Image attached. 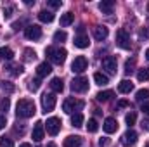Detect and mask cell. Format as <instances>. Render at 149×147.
I'll list each match as a JSON object with an SVG mask.
<instances>
[{
    "label": "cell",
    "mask_w": 149,
    "mask_h": 147,
    "mask_svg": "<svg viewBox=\"0 0 149 147\" xmlns=\"http://www.w3.org/2000/svg\"><path fill=\"white\" fill-rule=\"evenodd\" d=\"M24 35L28 40H40L42 38V28L38 26V24H30L28 28H26V31H24Z\"/></svg>",
    "instance_id": "8fae6325"
},
{
    "label": "cell",
    "mask_w": 149,
    "mask_h": 147,
    "mask_svg": "<svg viewBox=\"0 0 149 147\" xmlns=\"http://www.w3.org/2000/svg\"><path fill=\"white\" fill-rule=\"evenodd\" d=\"M113 97H114V92H113V90H104V92H99L95 99H97L99 102H109Z\"/></svg>",
    "instance_id": "ffe728a7"
},
{
    "label": "cell",
    "mask_w": 149,
    "mask_h": 147,
    "mask_svg": "<svg viewBox=\"0 0 149 147\" xmlns=\"http://www.w3.org/2000/svg\"><path fill=\"white\" fill-rule=\"evenodd\" d=\"M146 59H148V61H149V49H148V50H146Z\"/></svg>",
    "instance_id": "7dc6e473"
},
{
    "label": "cell",
    "mask_w": 149,
    "mask_h": 147,
    "mask_svg": "<svg viewBox=\"0 0 149 147\" xmlns=\"http://www.w3.org/2000/svg\"><path fill=\"white\" fill-rule=\"evenodd\" d=\"M142 128H146L149 132V118H144V119H142Z\"/></svg>",
    "instance_id": "f6af8a7d"
},
{
    "label": "cell",
    "mask_w": 149,
    "mask_h": 147,
    "mask_svg": "<svg viewBox=\"0 0 149 147\" xmlns=\"http://www.w3.org/2000/svg\"><path fill=\"white\" fill-rule=\"evenodd\" d=\"M5 125H7L5 116H0V130H3V128H5Z\"/></svg>",
    "instance_id": "7bdbcfd3"
},
{
    "label": "cell",
    "mask_w": 149,
    "mask_h": 147,
    "mask_svg": "<svg viewBox=\"0 0 149 147\" xmlns=\"http://www.w3.org/2000/svg\"><path fill=\"white\" fill-rule=\"evenodd\" d=\"M0 57H2V59H7V61H10V59L14 57V52H12V49H9V47H2V49H0Z\"/></svg>",
    "instance_id": "484cf974"
},
{
    "label": "cell",
    "mask_w": 149,
    "mask_h": 147,
    "mask_svg": "<svg viewBox=\"0 0 149 147\" xmlns=\"http://www.w3.org/2000/svg\"><path fill=\"white\" fill-rule=\"evenodd\" d=\"M116 43H118L120 49H125V50H128V49L132 47V43H130V35L127 33V30L120 28V30L116 31Z\"/></svg>",
    "instance_id": "277c9868"
},
{
    "label": "cell",
    "mask_w": 149,
    "mask_h": 147,
    "mask_svg": "<svg viewBox=\"0 0 149 147\" xmlns=\"http://www.w3.org/2000/svg\"><path fill=\"white\" fill-rule=\"evenodd\" d=\"M12 12H14V7H12V5L3 7V17H5V19H9V17L12 16Z\"/></svg>",
    "instance_id": "74e56055"
},
{
    "label": "cell",
    "mask_w": 149,
    "mask_h": 147,
    "mask_svg": "<svg viewBox=\"0 0 149 147\" xmlns=\"http://www.w3.org/2000/svg\"><path fill=\"white\" fill-rule=\"evenodd\" d=\"M61 5H63L61 0H49V7H52V9H59Z\"/></svg>",
    "instance_id": "ab89813d"
},
{
    "label": "cell",
    "mask_w": 149,
    "mask_h": 147,
    "mask_svg": "<svg viewBox=\"0 0 149 147\" xmlns=\"http://www.w3.org/2000/svg\"><path fill=\"white\" fill-rule=\"evenodd\" d=\"M0 147H14L12 139H9V137H0Z\"/></svg>",
    "instance_id": "836d02e7"
},
{
    "label": "cell",
    "mask_w": 149,
    "mask_h": 147,
    "mask_svg": "<svg viewBox=\"0 0 149 147\" xmlns=\"http://www.w3.org/2000/svg\"><path fill=\"white\" fill-rule=\"evenodd\" d=\"M43 139V123L42 121H37L35 126H33V140L35 142H40Z\"/></svg>",
    "instance_id": "e0dca14e"
},
{
    "label": "cell",
    "mask_w": 149,
    "mask_h": 147,
    "mask_svg": "<svg viewBox=\"0 0 149 147\" xmlns=\"http://www.w3.org/2000/svg\"><path fill=\"white\" fill-rule=\"evenodd\" d=\"M66 38H68V33L63 31V30H57V31L54 33V42H57V43H59V42H61V43L66 42Z\"/></svg>",
    "instance_id": "f546056e"
},
{
    "label": "cell",
    "mask_w": 149,
    "mask_h": 147,
    "mask_svg": "<svg viewBox=\"0 0 149 147\" xmlns=\"http://www.w3.org/2000/svg\"><path fill=\"white\" fill-rule=\"evenodd\" d=\"M87 130L90 132V133H95L97 130H99V123L92 118V119H88V123H87Z\"/></svg>",
    "instance_id": "4dcf8cb0"
},
{
    "label": "cell",
    "mask_w": 149,
    "mask_h": 147,
    "mask_svg": "<svg viewBox=\"0 0 149 147\" xmlns=\"http://www.w3.org/2000/svg\"><path fill=\"white\" fill-rule=\"evenodd\" d=\"M52 73V66L49 64V62H40L37 68V74L38 78H43V76H47V74Z\"/></svg>",
    "instance_id": "2e32d148"
},
{
    "label": "cell",
    "mask_w": 149,
    "mask_h": 147,
    "mask_svg": "<svg viewBox=\"0 0 149 147\" xmlns=\"http://www.w3.org/2000/svg\"><path fill=\"white\" fill-rule=\"evenodd\" d=\"M102 128H104V132H106V133H114V132L118 130V123H116V119H114V118H106V119H104Z\"/></svg>",
    "instance_id": "9a60e30c"
},
{
    "label": "cell",
    "mask_w": 149,
    "mask_h": 147,
    "mask_svg": "<svg viewBox=\"0 0 149 147\" xmlns=\"http://www.w3.org/2000/svg\"><path fill=\"white\" fill-rule=\"evenodd\" d=\"M144 147H149V142H148V144H146V146H144Z\"/></svg>",
    "instance_id": "681fc988"
},
{
    "label": "cell",
    "mask_w": 149,
    "mask_h": 147,
    "mask_svg": "<svg viewBox=\"0 0 149 147\" xmlns=\"http://www.w3.org/2000/svg\"><path fill=\"white\" fill-rule=\"evenodd\" d=\"M99 9L102 14H113V9H114V2L113 0H102L99 3Z\"/></svg>",
    "instance_id": "ac0fdd59"
},
{
    "label": "cell",
    "mask_w": 149,
    "mask_h": 147,
    "mask_svg": "<svg viewBox=\"0 0 149 147\" xmlns=\"http://www.w3.org/2000/svg\"><path fill=\"white\" fill-rule=\"evenodd\" d=\"M94 81H95L97 85L102 87V85H108V83H109V78H108L106 74H102V73H95L94 74Z\"/></svg>",
    "instance_id": "d4e9b609"
},
{
    "label": "cell",
    "mask_w": 149,
    "mask_h": 147,
    "mask_svg": "<svg viewBox=\"0 0 149 147\" xmlns=\"http://www.w3.org/2000/svg\"><path fill=\"white\" fill-rule=\"evenodd\" d=\"M135 99H137L139 102H142V101H148V99H149V90H148V88H141V90L135 94Z\"/></svg>",
    "instance_id": "83f0119b"
},
{
    "label": "cell",
    "mask_w": 149,
    "mask_h": 147,
    "mask_svg": "<svg viewBox=\"0 0 149 147\" xmlns=\"http://www.w3.org/2000/svg\"><path fill=\"white\" fill-rule=\"evenodd\" d=\"M40 85H42L40 78H31V80L28 81V88H30L31 92H37L38 88H40Z\"/></svg>",
    "instance_id": "f1b7e54d"
},
{
    "label": "cell",
    "mask_w": 149,
    "mask_h": 147,
    "mask_svg": "<svg viewBox=\"0 0 149 147\" xmlns=\"http://www.w3.org/2000/svg\"><path fill=\"white\" fill-rule=\"evenodd\" d=\"M0 90H3L7 94H12L14 92V85L9 83V81H0Z\"/></svg>",
    "instance_id": "1f68e13d"
},
{
    "label": "cell",
    "mask_w": 149,
    "mask_h": 147,
    "mask_svg": "<svg viewBox=\"0 0 149 147\" xmlns=\"http://www.w3.org/2000/svg\"><path fill=\"white\" fill-rule=\"evenodd\" d=\"M135 119H137V114H135V112H128V114L125 116V121H127L128 126H132V125L135 123Z\"/></svg>",
    "instance_id": "e575fe53"
},
{
    "label": "cell",
    "mask_w": 149,
    "mask_h": 147,
    "mask_svg": "<svg viewBox=\"0 0 149 147\" xmlns=\"http://www.w3.org/2000/svg\"><path fill=\"white\" fill-rule=\"evenodd\" d=\"M19 147H31V144H28V142H24V144H21Z\"/></svg>",
    "instance_id": "bcb514c9"
},
{
    "label": "cell",
    "mask_w": 149,
    "mask_h": 147,
    "mask_svg": "<svg viewBox=\"0 0 149 147\" xmlns=\"http://www.w3.org/2000/svg\"><path fill=\"white\" fill-rule=\"evenodd\" d=\"M38 19H40L42 23H52V21H54V14H52L50 10H40V12H38Z\"/></svg>",
    "instance_id": "7402d4cb"
},
{
    "label": "cell",
    "mask_w": 149,
    "mask_h": 147,
    "mask_svg": "<svg viewBox=\"0 0 149 147\" xmlns=\"http://www.w3.org/2000/svg\"><path fill=\"white\" fill-rule=\"evenodd\" d=\"M118 90H120L121 94H130V92L134 90V83H132L130 80H123V81H120Z\"/></svg>",
    "instance_id": "d6986e66"
},
{
    "label": "cell",
    "mask_w": 149,
    "mask_h": 147,
    "mask_svg": "<svg viewBox=\"0 0 149 147\" xmlns=\"http://www.w3.org/2000/svg\"><path fill=\"white\" fill-rule=\"evenodd\" d=\"M47 147H56V144H49Z\"/></svg>",
    "instance_id": "c3c4849f"
},
{
    "label": "cell",
    "mask_w": 149,
    "mask_h": 147,
    "mask_svg": "<svg viewBox=\"0 0 149 147\" xmlns=\"http://www.w3.org/2000/svg\"><path fill=\"white\" fill-rule=\"evenodd\" d=\"M141 111H142L146 116H149V101H148V102H144V104L141 106Z\"/></svg>",
    "instance_id": "b9f144b4"
},
{
    "label": "cell",
    "mask_w": 149,
    "mask_h": 147,
    "mask_svg": "<svg viewBox=\"0 0 149 147\" xmlns=\"http://www.w3.org/2000/svg\"><path fill=\"white\" fill-rule=\"evenodd\" d=\"M71 125L76 126V128L83 125V114H81V112H74L73 116H71Z\"/></svg>",
    "instance_id": "4316f807"
},
{
    "label": "cell",
    "mask_w": 149,
    "mask_h": 147,
    "mask_svg": "<svg viewBox=\"0 0 149 147\" xmlns=\"http://www.w3.org/2000/svg\"><path fill=\"white\" fill-rule=\"evenodd\" d=\"M50 88H52L54 92H57V94L63 92V90H64V83H63V80H61V78H52V80H50Z\"/></svg>",
    "instance_id": "44dd1931"
},
{
    "label": "cell",
    "mask_w": 149,
    "mask_h": 147,
    "mask_svg": "<svg viewBox=\"0 0 149 147\" xmlns=\"http://www.w3.org/2000/svg\"><path fill=\"white\" fill-rule=\"evenodd\" d=\"M135 142H137V132L128 128L123 133V137H121V144H123V147H132V146H135Z\"/></svg>",
    "instance_id": "9c48e42d"
},
{
    "label": "cell",
    "mask_w": 149,
    "mask_h": 147,
    "mask_svg": "<svg viewBox=\"0 0 149 147\" xmlns=\"http://www.w3.org/2000/svg\"><path fill=\"white\" fill-rule=\"evenodd\" d=\"M42 107L43 112H49L56 107V95L54 94H43L42 95Z\"/></svg>",
    "instance_id": "ba28073f"
},
{
    "label": "cell",
    "mask_w": 149,
    "mask_h": 147,
    "mask_svg": "<svg viewBox=\"0 0 149 147\" xmlns=\"http://www.w3.org/2000/svg\"><path fill=\"white\" fill-rule=\"evenodd\" d=\"M148 14H149V3H148Z\"/></svg>",
    "instance_id": "f907efd6"
},
{
    "label": "cell",
    "mask_w": 149,
    "mask_h": 147,
    "mask_svg": "<svg viewBox=\"0 0 149 147\" xmlns=\"http://www.w3.org/2000/svg\"><path fill=\"white\" fill-rule=\"evenodd\" d=\"M83 106H85V102L80 99H66L63 104V111L68 114H74V112H80L83 109Z\"/></svg>",
    "instance_id": "3957f363"
},
{
    "label": "cell",
    "mask_w": 149,
    "mask_h": 147,
    "mask_svg": "<svg viewBox=\"0 0 149 147\" xmlns=\"http://www.w3.org/2000/svg\"><path fill=\"white\" fill-rule=\"evenodd\" d=\"M108 35H109V30H108L106 26H95V28H94V38H95L97 42L106 40Z\"/></svg>",
    "instance_id": "4fadbf2b"
},
{
    "label": "cell",
    "mask_w": 149,
    "mask_h": 147,
    "mask_svg": "<svg viewBox=\"0 0 149 147\" xmlns=\"http://www.w3.org/2000/svg\"><path fill=\"white\" fill-rule=\"evenodd\" d=\"M24 54H26V61H31V59H35V57H37L35 50H31V49H26V50H24Z\"/></svg>",
    "instance_id": "f35d334b"
},
{
    "label": "cell",
    "mask_w": 149,
    "mask_h": 147,
    "mask_svg": "<svg viewBox=\"0 0 149 147\" xmlns=\"http://www.w3.org/2000/svg\"><path fill=\"white\" fill-rule=\"evenodd\" d=\"M81 146H83V140L78 135H70V137L64 139V147H81Z\"/></svg>",
    "instance_id": "5bb4252c"
},
{
    "label": "cell",
    "mask_w": 149,
    "mask_h": 147,
    "mask_svg": "<svg viewBox=\"0 0 149 147\" xmlns=\"http://www.w3.org/2000/svg\"><path fill=\"white\" fill-rule=\"evenodd\" d=\"M5 69H7V73L14 74V76H19V74H23V66H19V64H9V66H5Z\"/></svg>",
    "instance_id": "603a6c76"
},
{
    "label": "cell",
    "mask_w": 149,
    "mask_h": 147,
    "mask_svg": "<svg viewBox=\"0 0 149 147\" xmlns=\"http://www.w3.org/2000/svg\"><path fill=\"white\" fill-rule=\"evenodd\" d=\"M73 21H74V16L71 12H66V14L61 16V26H70V24H73Z\"/></svg>",
    "instance_id": "cb8c5ba5"
},
{
    "label": "cell",
    "mask_w": 149,
    "mask_h": 147,
    "mask_svg": "<svg viewBox=\"0 0 149 147\" xmlns=\"http://www.w3.org/2000/svg\"><path fill=\"white\" fill-rule=\"evenodd\" d=\"M45 54L50 59V62H54V64H63L66 61V55H68L66 49H61V47H47Z\"/></svg>",
    "instance_id": "7a4b0ae2"
},
{
    "label": "cell",
    "mask_w": 149,
    "mask_h": 147,
    "mask_svg": "<svg viewBox=\"0 0 149 147\" xmlns=\"http://www.w3.org/2000/svg\"><path fill=\"white\" fill-rule=\"evenodd\" d=\"M102 69H106L109 74H114L116 73V68H118V62H116V57H113V55H106L104 59H102Z\"/></svg>",
    "instance_id": "30bf717a"
},
{
    "label": "cell",
    "mask_w": 149,
    "mask_h": 147,
    "mask_svg": "<svg viewBox=\"0 0 149 147\" xmlns=\"http://www.w3.org/2000/svg\"><path fill=\"white\" fill-rule=\"evenodd\" d=\"M45 125H47V133H49V135H52V137H56V135L59 133V130H61V119H59V118H56V116L49 118Z\"/></svg>",
    "instance_id": "8992f818"
},
{
    "label": "cell",
    "mask_w": 149,
    "mask_h": 147,
    "mask_svg": "<svg viewBox=\"0 0 149 147\" xmlns=\"http://www.w3.org/2000/svg\"><path fill=\"white\" fill-rule=\"evenodd\" d=\"M109 142H111V140H109L108 137H102V139L99 140V146H101V147H108V146H109Z\"/></svg>",
    "instance_id": "60d3db41"
},
{
    "label": "cell",
    "mask_w": 149,
    "mask_h": 147,
    "mask_svg": "<svg viewBox=\"0 0 149 147\" xmlns=\"http://www.w3.org/2000/svg\"><path fill=\"white\" fill-rule=\"evenodd\" d=\"M128 106H130L128 101H120V102H118V107H128Z\"/></svg>",
    "instance_id": "ee69618b"
},
{
    "label": "cell",
    "mask_w": 149,
    "mask_h": 147,
    "mask_svg": "<svg viewBox=\"0 0 149 147\" xmlns=\"http://www.w3.org/2000/svg\"><path fill=\"white\" fill-rule=\"evenodd\" d=\"M9 107H10V101H9V97L2 99V102H0V111H7Z\"/></svg>",
    "instance_id": "8d00e7d4"
},
{
    "label": "cell",
    "mask_w": 149,
    "mask_h": 147,
    "mask_svg": "<svg viewBox=\"0 0 149 147\" xmlns=\"http://www.w3.org/2000/svg\"><path fill=\"white\" fill-rule=\"evenodd\" d=\"M74 47H78V49H87L88 45H90V42H88V35H85V33H78L76 37H74Z\"/></svg>",
    "instance_id": "7c38bea8"
},
{
    "label": "cell",
    "mask_w": 149,
    "mask_h": 147,
    "mask_svg": "<svg viewBox=\"0 0 149 147\" xmlns=\"http://www.w3.org/2000/svg\"><path fill=\"white\" fill-rule=\"evenodd\" d=\"M35 112H37V107H35V102L33 101H30V99H19L17 101V104H16V116L17 118L28 119Z\"/></svg>",
    "instance_id": "6da1fadb"
},
{
    "label": "cell",
    "mask_w": 149,
    "mask_h": 147,
    "mask_svg": "<svg viewBox=\"0 0 149 147\" xmlns=\"http://www.w3.org/2000/svg\"><path fill=\"white\" fill-rule=\"evenodd\" d=\"M87 66H88L87 57L85 55H78V57H74V61L71 62V71L73 73H83L87 69Z\"/></svg>",
    "instance_id": "52a82bcc"
},
{
    "label": "cell",
    "mask_w": 149,
    "mask_h": 147,
    "mask_svg": "<svg viewBox=\"0 0 149 147\" xmlns=\"http://www.w3.org/2000/svg\"><path fill=\"white\" fill-rule=\"evenodd\" d=\"M134 66H135V59H128V61H127V64H125V73L130 74L132 71H134V69H132Z\"/></svg>",
    "instance_id": "d590c367"
},
{
    "label": "cell",
    "mask_w": 149,
    "mask_h": 147,
    "mask_svg": "<svg viewBox=\"0 0 149 147\" xmlns=\"http://www.w3.org/2000/svg\"><path fill=\"white\" fill-rule=\"evenodd\" d=\"M137 80H139V81H148L149 80V68L141 69V71L137 73Z\"/></svg>",
    "instance_id": "d6a6232c"
},
{
    "label": "cell",
    "mask_w": 149,
    "mask_h": 147,
    "mask_svg": "<svg viewBox=\"0 0 149 147\" xmlns=\"http://www.w3.org/2000/svg\"><path fill=\"white\" fill-rule=\"evenodd\" d=\"M71 90L76 94H83L88 90V80L85 76H76L73 81H71Z\"/></svg>",
    "instance_id": "5b68a950"
}]
</instances>
